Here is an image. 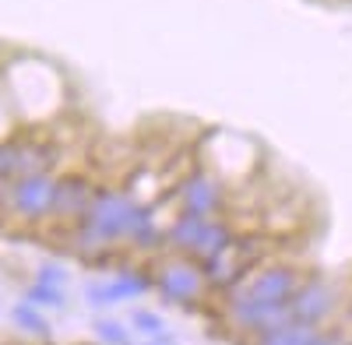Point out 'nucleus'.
Masks as SVG:
<instances>
[{
	"instance_id": "obj_1",
	"label": "nucleus",
	"mask_w": 352,
	"mask_h": 345,
	"mask_svg": "<svg viewBox=\"0 0 352 345\" xmlns=\"http://www.w3.org/2000/svg\"><path fill=\"white\" fill-rule=\"evenodd\" d=\"M53 197H56V183L46 172H28L11 187V208L25 219H43L46 212H53Z\"/></svg>"
},
{
	"instance_id": "obj_2",
	"label": "nucleus",
	"mask_w": 352,
	"mask_h": 345,
	"mask_svg": "<svg viewBox=\"0 0 352 345\" xmlns=\"http://www.w3.org/2000/svg\"><path fill=\"white\" fill-rule=\"evenodd\" d=\"M92 190H88V183L85 180H78V177H71V180H60L56 183V197H53V212L56 215H85L88 208H92Z\"/></svg>"
},
{
	"instance_id": "obj_3",
	"label": "nucleus",
	"mask_w": 352,
	"mask_h": 345,
	"mask_svg": "<svg viewBox=\"0 0 352 345\" xmlns=\"http://www.w3.org/2000/svg\"><path fill=\"white\" fill-rule=\"evenodd\" d=\"M14 321H18L21 328H28V331H43V335H46V324H43V318H39L32 307H18V310H14Z\"/></svg>"
}]
</instances>
